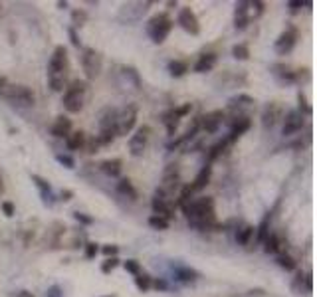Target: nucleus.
<instances>
[{"mask_svg": "<svg viewBox=\"0 0 317 297\" xmlns=\"http://www.w3.org/2000/svg\"><path fill=\"white\" fill-rule=\"evenodd\" d=\"M68 74V52L64 46H57L48 64V81L54 92H64Z\"/></svg>", "mask_w": 317, "mask_h": 297, "instance_id": "nucleus-1", "label": "nucleus"}, {"mask_svg": "<svg viewBox=\"0 0 317 297\" xmlns=\"http://www.w3.org/2000/svg\"><path fill=\"white\" fill-rule=\"evenodd\" d=\"M88 89V83L74 79L68 87H66V93H64V107L70 113H79L83 109V93Z\"/></svg>", "mask_w": 317, "mask_h": 297, "instance_id": "nucleus-2", "label": "nucleus"}, {"mask_svg": "<svg viewBox=\"0 0 317 297\" xmlns=\"http://www.w3.org/2000/svg\"><path fill=\"white\" fill-rule=\"evenodd\" d=\"M172 30V20L167 14H157L147 22V34L155 44H163Z\"/></svg>", "mask_w": 317, "mask_h": 297, "instance_id": "nucleus-3", "label": "nucleus"}, {"mask_svg": "<svg viewBox=\"0 0 317 297\" xmlns=\"http://www.w3.org/2000/svg\"><path fill=\"white\" fill-rule=\"evenodd\" d=\"M101 66H103V59L101 54L93 48H83L81 54V68L85 72V77L88 79H95L101 74Z\"/></svg>", "mask_w": 317, "mask_h": 297, "instance_id": "nucleus-4", "label": "nucleus"}, {"mask_svg": "<svg viewBox=\"0 0 317 297\" xmlns=\"http://www.w3.org/2000/svg\"><path fill=\"white\" fill-rule=\"evenodd\" d=\"M137 123V105H129L125 107L121 113H117V123H115V135L125 137L127 133H131V129Z\"/></svg>", "mask_w": 317, "mask_h": 297, "instance_id": "nucleus-5", "label": "nucleus"}, {"mask_svg": "<svg viewBox=\"0 0 317 297\" xmlns=\"http://www.w3.org/2000/svg\"><path fill=\"white\" fill-rule=\"evenodd\" d=\"M298 38H299V30H298L296 26H287V28H285V32H281V34L278 36L276 44H274L276 52H278L280 56L290 54V52L294 50V46H296Z\"/></svg>", "mask_w": 317, "mask_h": 297, "instance_id": "nucleus-6", "label": "nucleus"}, {"mask_svg": "<svg viewBox=\"0 0 317 297\" xmlns=\"http://www.w3.org/2000/svg\"><path fill=\"white\" fill-rule=\"evenodd\" d=\"M149 135H151V127L143 125L137 129V133L129 139V151L133 157H141L143 153H145L147 148V141H149Z\"/></svg>", "mask_w": 317, "mask_h": 297, "instance_id": "nucleus-7", "label": "nucleus"}, {"mask_svg": "<svg viewBox=\"0 0 317 297\" xmlns=\"http://www.w3.org/2000/svg\"><path fill=\"white\" fill-rule=\"evenodd\" d=\"M153 210H155V214L157 216H161V218H165L167 222L168 220H172L175 218V204L170 202V198L168 196H165L163 192H159L157 190V194H155V198H153Z\"/></svg>", "mask_w": 317, "mask_h": 297, "instance_id": "nucleus-8", "label": "nucleus"}, {"mask_svg": "<svg viewBox=\"0 0 317 297\" xmlns=\"http://www.w3.org/2000/svg\"><path fill=\"white\" fill-rule=\"evenodd\" d=\"M2 97L12 99V101H18V103H22V105H32V103H34V93H32V89L26 87V85H8Z\"/></svg>", "mask_w": 317, "mask_h": 297, "instance_id": "nucleus-9", "label": "nucleus"}, {"mask_svg": "<svg viewBox=\"0 0 317 297\" xmlns=\"http://www.w3.org/2000/svg\"><path fill=\"white\" fill-rule=\"evenodd\" d=\"M181 185V176H179V168L177 165H168V168L165 170V176H163V185L159 188V192H163L165 196L172 194L175 188H179Z\"/></svg>", "mask_w": 317, "mask_h": 297, "instance_id": "nucleus-10", "label": "nucleus"}, {"mask_svg": "<svg viewBox=\"0 0 317 297\" xmlns=\"http://www.w3.org/2000/svg\"><path fill=\"white\" fill-rule=\"evenodd\" d=\"M281 117H283V105L280 101H272L266 105V109L262 113V125L266 129H272Z\"/></svg>", "mask_w": 317, "mask_h": 297, "instance_id": "nucleus-11", "label": "nucleus"}, {"mask_svg": "<svg viewBox=\"0 0 317 297\" xmlns=\"http://www.w3.org/2000/svg\"><path fill=\"white\" fill-rule=\"evenodd\" d=\"M179 24H181L183 30H186V32L192 34V36H196V34L200 32L198 18H196V14L192 12V8H188V6L181 8V12H179Z\"/></svg>", "mask_w": 317, "mask_h": 297, "instance_id": "nucleus-12", "label": "nucleus"}, {"mask_svg": "<svg viewBox=\"0 0 317 297\" xmlns=\"http://www.w3.org/2000/svg\"><path fill=\"white\" fill-rule=\"evenodd\" d=\"M262 244L266 254H278V256L287 254V240H283L280 234H268V238Z\"/></svg>", "mask_w": 317, "mask_h": 297, "instance_id": "nucleus-13", "label": "nucleus"}, {"mask_svg": "<svg viewBox=\"0 0 317 297\" xmlns=\"http://www.w3.org/2000/svg\"><path fill=\"white\" fill-rule=\"evenodd\" d=\"M301 127H303V115L298 109L287 111L285 119H283V135H294V133L301 131Z\"/></svg>", "mask_w": 317, "mask_h": 297, "instance_id": "nucleus-14", "label": "nucleus"}, {"mask_svg": "<svg viewBox=\"0 0 317 297\" xmlns=\"http://www.w3.org/2000/svg\"><path fill=\"white\" fill-rule=\"evenodd\" d=\"M200 119V129L206 131V133H216L218 127L222 125V119H224V111L216 109V111H210L206 113L205 117H198Z\"/></svg>", "mask_w": 317, "mask_h": 297, "instance_id": "nucleus-15", "label": "nucleus"}, {"mask_svg": "<svg viewBox=\"0 0 317 297\" xmlns=\"http://www.w3.org/2000/svg\"><path fill=\"white\" fill-rule=\"evenodd\" d=\"M248 24H250V2L240 0V2H236V10H234V28L246 30Z\"/></svg>", "mask_w": 317, "mask_h": 297, "instance_id": "nucleus-16", "label": "nucleus"}, {"mask_svg": "<svg viewBox=\"0 0 317 297\" xmlns=\"http://www.w3.org/2000/svg\"><path fill=\"white\" fill-rule=\"evenodd\" d=\"M252 127V121H250V117L248 115H240V117H234V121H232V131H230V137H228V143H232L236 141L240 135H244L248 129Z\"/></svg>", "mask_w": 317, "mask_h": 297, "instance_id": "nucleus-17", "label": "nucleus"}, {"mask_svg": "<svg viewBox=\"0 0 317 297\" xmlns=\"http://www.w3.org/2000/svg\"><path fill=\"white\" fill-rule=\"evenodd\" d=\"M210 176H212V167H210V163H206L203 168H200V172L196 174L194 183H190L188 186L192 188V192H198V190H203V188H206V185L210 183Z\"/></svg>", "mask_w": 317, "mask_h": 297, "instance_id": "nucleus-18", "label": "nucleus"}, {"mask_svg": "<svg viewBox=\"0 0 317 297\" xmlns=\"http://www.w3.org/2000/svg\"><path fill=\"white\" fill-rule=\"evenodd\" d=\"M50 133L54 135V137H57V139H64V137H68L70 133H72V121L68 117H64V115H60L54 121V125H52V129H50Z\"/></svg>", "mask_w": 317, "mask_h": 297, "instance_id": "nucleus-19", "label": "nucleus"}, {"mask_svg": "<svg viewBox=\"0 0 317 297\" xmlns=\"http://www.w3.org/2000/svg\"><path fill=\"white\" fill-rule=\"evenodd\" d=\"M216 66V54H203L198 57V62L194 64V72L196 74H206V72H210L212 68Z\"/></svg>", "mask_w": 317, "mask_h": 297, "instance_id": "nucleus-20", "label": "nucleus"}, {"mask_svg": "<svg viewBox=\"0 0 317 297\" xmlns=\"http://www.w3.org/2000/svg\"><path fill=\"white\" fill-rule=\"evenodd\" d=\"M179 121H181V117H179L177 109H168V111L163 113V123H165L167 133H168L170 137L175 135V131H177V127H179Z\"/></svg>", "mask_w": 317, "mask_h": 297, "instance_id": "nucleus-21", "label": "nucleus"}, {"mask_svg": "<svg viewBox=\"0 0 317 297\" xmlns=\"http://www.w3.org/2000/svg\"><path fill=\"white\" fill-rule=\"evenodd\" d=\"M101 172H105L107 176H119L121 174V168H123V161L121 159H107L99 165Z\"/></svg>", "mask_w": 317, "mask_h": 297, "instance_id": "nucleus-22", "label": "nucleus"}, {"mask_svg": "<svg viewBox=\"0 0 317 297\" xmlns=\"http://www.w3.org/2000/svg\"><path fill=\"white\" fill-rule=\"evenodd\" d=\"M175 276L179 281L183 283H194L198 279V272H194L192 267H186V265H179L175 267Z\"/></svg>", "mask_w": 317, "mask_h": 297, "instance_id": "nucleus-23", "label": "nucleus"}, {"mask_svg": "<svg viewBox=\"0 0 317 297\" xmlns=\"http://www.w3.org/2000/svg\"><path fill=\"white\" fill-rule=\"evenodd\" d=\"M115 123H117V111L105 109V113L101 115V121H99L101 131H113L115 133Z\"/></svg>", "mask_w": 317, "mask_h": 297, "instance_id": "nucleus-24", "label": "nucleus"}, {"mask_svg": "<svg viewBox=\"0 0 317 297\" xmlns=\"http://www.w3.org/2000/svg\"><path fill=\"white\" fill-rule=\"evenodd\" d=\"M85 139L88 137H85L83 131H74L66 137V145H68L70 151H79V148H83V145H85Z\"/></svg>", "mask_w": 317, "mask_h": 297, "instance_id": "nucleus-25", "label": "nucleus"}, {"mask_svg": "<svg viewBox=\"0 0 317 297\" xmlns=\"http://www.w3.org/2000/svg\"><path fill=\"white\" fill-rule=\"evenodd\" d=\"M32 181H34V185L40 188V194H42V198H44V202L46 204H52L54 200V196H52V186H50V183L48 181H44L42 176H38V174H32Z\"/></svg>", "mask_w": 317, "mask_h": 297, "instance_id": "nucleus-26", "label": "nucleus"}, {"mask_svg": "<svg viewBox=\"0 0 317 297\" xmlns=\"http://www.w3.org/2000/svg\"><path fill=\"white\" fill-rule=\"evenodd\" d=\"M254 234H256V228L250 226V224H244L240 230H236V242H238L240 246H248Z\"/></svg>", "mask_w": 317, "mask_h": 297, "instance_id": "nucleus-27", "label": "nucleus"}, {"mask_svg": "<svg viewBox=\"0 0 317 297\" xmlns=\"http://www.w3.org/2000/svg\"><path fill=\"white\" fill-rule=\"evenodd\" d=\"M168 72L172 77H181L188 72V64L185 62V59H172V62L168 64Z\"/></svg>", "mask_w": 317, "mask_h": 297, "instance_id": "nucleus-28", "label": "nucleus"}, {"mask_svg": "<svg viewBox=\"0 0 317 297\" xmlns=\"http://www.w3.org/2000/svg\"><path fill=\"white\" fill-rule=\"evenodd\" d=\"M117 190L121 194H125V196H129L131 200L137 198V190H135V186H133V183L129 181V178H121V181L117 183Z\"/></svg>", "mask_w": 317, "mask_h": 297, "instance_id": "nucleus-29", "label": "nucleus"}, {"mask_svg": "<svg viewBox=\"0 0 317 297\" xmlns=\"http://www.w3.org/2000/svg\"><path fill=\"white\" fill-rule=\"evenodd\" d=\"M135 285L141 291H149L151 285H153V278L149 274H139V276H135Z\"/></svg>", "mask_w": 317, "mask_h": 297, "instance_id": "nucleus-30", "label": "nucleus"}, {"mask_svg": "<svg viewBox=\"0 0 317 297\" xmlns=\"http://www.w3.org/2000/svg\"><path fill=\"white\" fill-rule=\"evenodd\" d=\"M278 263H280V267H283L285 272H294L296 267H298V261H296L292 256H287V254L278 256Z\"/></svg>", "mask_w": 317, "mask_h": 297, "instance_id": "nucleus-31", "label": "nucleus"}, {"mask_svg": "<svg viewBox=\"0 0 317 297\" xmlns=\"http://www.w3.org/2000/svg\"><path fill=\"white\" fill-rule=\"evenodd\" d=\"M85 22H88V12L85 10H74L72 12V24H74V28H81Z\"/></svg>", "mask_w": 317, "mask_h": 297, "instance_id": "nucleus-32", "label": "nucleus"}, {"mask_svg": "<svg viewBox=\"0 0 317 297\" xmlns=\"http://www.w3.org/2000/svg\"><path fill=\"white\" fill-rule=\"evenodd\" d=\"M256 230H258V232H256V234H258V242H264L266 238H268V234H270V216H266V218L262 220V224L258 226Z\"/></svg>", "mask_w": 317, "mask_h": 297, "instance_id": "nucleus-33", "label": "nucleus"}, {"mask_svg": "<svg viewBox=\"0 0 317 297\" xmlns=\"http://www.w3.org/2000/svg\"><path fill=\"white\" fill-rule=\"evenodd\" d=\"M226 145H228V139H224V141H218L214 147H210V153H208V161H214V159H218L222 153H224V148H226Z\"/></svg>", "mask_w": 317, "mask_h": 297, "instance_id": "nucleus-34", "label": "nucleus"}, {"mask_svg": "<svg viewBox=\"0 0 317 297\" xmlns=\"http://www.w3.org/2000/svg\"><path fill=\"white\" fill-rule=\"evenodd\" d=\"M232 56H234L236 59H248V57H250V50H248L246 44H236V46L232 48Z\"/></svg>", "mask_w": 317, "mask_h": 297, "instance_id": "nucleus-35", "label": "nucleus"}, {"mask_svg": "<svg viewBox=\"0 0 317 297\" xmlns=\"http://www.w3.org/2000/svg\"><path fill=\"white\" fill-rule=\"evenodd\" d=\"M149 226L155 228V230H167V228H168V222H167L165 218L153 214V216H149Z\"/></svg>", "mask_w": 317, "mask_h": 297, "instance_id": "nucleus-36", "label": "nucleus"}, {"mask_svg": "<svg viewBox=\"0 0 317 297\" xmlns=\"http://www.w3.org/2000/svg\"><path fill=\"white\" fill-rule=\"evenodd\" d=\"M117 265H119V258H117V256H115V258H107V260L101 263V272H103V274H109V272H113Z\"/></svg>", "mask_w": 317, "mask_h": 297, "instance_id": "nucleus-37", "label": "nucleus"}, {"mask_svg": "<svg viewBox=\"0 0 317 297\" xmlns=\"http://www.w3.org/2000/svg\"><path fill=\"white\" fill-rule=\"evenodd\" d=\"M298 101H299V109H298V111H299L301 115H311L313 109H311V105L307 103V99H305V95H303L301 92L298 93Z\"/></svg>", "mask_w": 317, "mask_h": 297, "instance_id": "nucleus-38", "label": "nucleus"}, {"mask_svg": "<svg viewBox=\"0 0 317 297\" xmlns=\"http://www.w3.org/2000/svg\"><path fill=\"white\" fill-rule=\"evenodd\" d=\"M123 267H125L129 274H133V276H139V274H141V265H139L137 260H127V261H123Z\"/></svg>", "mask_w": 317, "mask_h": 297, "instance_id": "nucleus-39", "label": "nucleus"}, {"mask_svg": "<svg viewBox=\"0 0 317 297\" xmlns=\"http://www.w3.org/2000/svg\"><path fill=\"white\" fill-rule=\"evenodd\" d=\"M56 161L60 163V165H64L66 168H74L75 167V161L70 157V155H64V153H60V155H56Z\"/></svg>", "mask_w": 317, "mask_h": 297, "instance_id": "nucleus-40", "label": "nucleus"}, {"mask_svg": "<svg viewBox=\"0 0 317 297\" xmlns=\"http://www.w3.org/2000/svg\"><path fill=\"white\" fill-rule=\"evenodd\" d=\"M97 143L99 145H109V143H113V139H115V133L113 131H101L97 137Z\"/></svg>", "mask_w": 317, "mask_h": 297, "instance_id": "nucleus-41", "label": "nucleus"}, {"mask_svg": "<svg viewBox=\"0 0 317 297\" xmlns=\"http://www.w3.org/2000/svg\"><path fill=\"white\" fill-rule=\"evenodd\" d=\"M97 252H99V248H97V244L95 242H88L85 244V258H95L97 256Z\"/></svg>", "mask_w": 317, "mask_h": 297, "instance_id": "nucleus-42", "label": "nucleus"}, {"mask_svg": "<svg viewBox=\"0 0 317 297\" xmlns=\"http://www.w3.org/2000/svg\"><path fill=\"white\" fill-rule=\"evenodd\" d=\"M101 252L107 256V258H115L119 254V246H113V244H109V246H103L101 248Z\"/></svg>", "mask_w": 317, "mask_h": 297, "instance_id": "nucleus-43", "label": "nucleus"}, {"mask_svg": "<svg viewBox=\"0 0 317 297\" xmlns=\"http://www.w3.org/2000/svg\"><path fill=\"white\" fill-rule=\"evenodd\" d=\"M97 147H99V143H97L95 137H93V139H85L83 148H88V153H95V151H97Z\"/></svg>", "mask_w": 317, "mask_h": 297, "instance_id": "nucleus-44", "label": "nucleus"}, {"mask_svg": "<svg viewBox=\"0 0 317 297\" xmlns=\"http://www.w3.org/2000/svg\"><path fill=\"white\" fill-rule=\"evenodd\" d=\"M287 8H290L292 14H296V12H299V8H303V2L301 0H290V2H287Z\"/></svg>", "mask_w": 317, "mask_h": 297, "instance_id": "nucleus-45", "label": "nucleus"}, {"mask_svg": "<svg viewBox=\"0 0 317 297\" xmlns=\"http://www.w3.org/2000/svg\"><path fill=\"white\" fill-rule=\"evenodd\" d=\"M46 297H64V293H62V287H60V285H52V287L48 289Z\"/></svg>", "mask_w": 317, "mask_h": 297, "instance_id": "nucleus-46", "label": "nucleus"}, {"mask_svg": "<svg viewBox=\"0 0 317 297\" xmlns=\"http://www.w3.org/2000/svg\"><path fill=\"white\" fill-rule=\"evenodd\" d=\"M74 218H75L77 222H81V224H88V226L93 224V218H92V216H85V214H81V212H75Z\"/></svg>", "mask_w": 317, "mask_h": 297, "instance_id": "nucleus-47", "label": "nucleus"}, {"mask_svg": "<svg viewBox=\"0 0 317 297\" xmlns=\"http://www.w3.org/2000/svg\"><path fill=\"white\" fill-rule=\"evenodd\" d=\"M250 6L256 8V16H260L264 12V8H266V4L262 2V0H254V2H250Z\"/></svg>", "mask_w": 317, "mask_h": 297, "instance_id": "nucleus-48", "label": "nucleus"}, {"mask_svg": "<svg viewBox=\"0 0 317 297\" xmlns=\"http://www.w3.org/2000/svg\"><path fill=\"white\" fill-rule=\"evenodd\" d=\"M0 206H2V212H4L8 218L14 216V204H12V202H2Z\"/></svg>", "mask_w": 317, "mask_h": 297, "instance_id": "nucleus-49", "label": "nucleus"}, {"mask_svg": "<svg viewBox=\"0 0 317 297\" xmlns=\"http://www.w3.org/2000/svg\"><path fill=\"white\" fill-rule=\"evenodd\" d=\"M303 283H305V291L311 293L313 291V276L311 274H305L303 276Z\"/></svg>", "mask_w": 317, "mask_h": 297, "instance_id": "nucleus-50", "label": "nucleus"}, {"mask_svg": "<svg viewBox=\"0 0 317 297\" xmlns=\"http://www.w3.org/2000/svg\"><path fill=\"white\" fill-rule=\"evenodd\" d=\"M151 287H155V289H159V291H167L168 289V283L165 281V279H153V285Z\"/></svg>", "mask_w": 317, "mask_h": 297, "instance_id": "nucleus-51", "label": "nucleus"}, {"mask_svg": "<svg viewBox=\"0 0 317 297\" xmlns=\"http://www.w3.org/2000/svg\"><path fill=\"white\" fill-rule=\"evenodd\" d=\"M190 109H192V105L190 103H185L183 107H177V113H179V117H185L186 113H190Z\"/></svg>", "mask_w": 317, "mask_h": 297, "instance_id": "nucleus-52", "label": "nucleus"}, {"mask_svg": "<svg viewBox=\"0 0 317 297\" xmlns=\"http://www.w3.org/2000/svg\"><path fill=\"white\" fill-rule=\"evenodd\" d=\"M10 83H8V79L4 77V75H0V95H4V92H6V87H8Z\"/></svg>", "mask_w": 317, "mask_h": 297, "instance_id": "nucleus-53", "label": "nucleus"}, {"mask_svg": "<svg viewBox=\"0 0 317 297\" xmlns=\"http://www.w3.org/2000/svg\"><path fill=\"white\" fill-rule=\"evenodd\" d=\"M70 38H72V44L79 48V40H77V34H75V30H74V28H70Z\"/></svg>", "mask_w": 317, "mask_h": 297, "instance_id": "nucleus-54", "label": "nucleus"}, {"mask_svg": "<svg viewBox=\"0 0 317 297\" xmlns=\"http://www.w3.org/2000/svg\"><path fill=\"white\" fill-rule=\"evenodd\" d=\"M72 196H74V192H72V190H68V188H66V190H62V200H64V202L72 200Z\"/></svg>", "mask_w": 317, "mask_h": 297, "instance_id": "nucleus-55", "label": "nucleus"}, {"mask_svg": "<svg viewBox=\"0 0 317 297\" xmlns=\"http://www.w3.org/2000/svg\"><path fill=\"white\" fill-rule=\"evenodd\" d=\"M18 297H34V295H32L30 291H26V289H24V291H20V293H18Z\"/></svg>", "mask_w": 317, "mask_h": 297, "instance_id": "nucleus-56", "label": "nucleus"}, {"mask_svg": "<svg viewBox=\"0 0 317 297\" xmlns=\"http://www.w3.org/2000/svg\"><path fill=\"white\" fill-rule=\"evenodd\" d=\"M0 192H2V181H0Z\"/></svg>", "mask_w": 317, "mask_h": 297, "instance_id": "nucleus-57", "label": "nucleus"}, {"mask_svg": "<svg viewBox=\"0 0 317 297\" xmlns=\"http://www.w3.org/2000/svg\"><path fill=\"white\" fill-rule=\"evenodd\" d=\"M105 297H115V295H113V293H109V295H105Z\"/></svg>", "mask_w": 317, "mask_h": 297, "instance_id": "nucleus-58", "label": "nucleus"}]
</instances>
